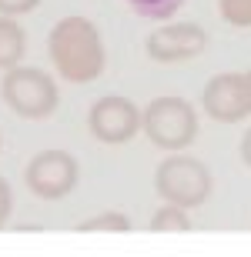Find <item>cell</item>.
<instances>
[{"label":"cell","instance_id":"15","mask_svg":"<svg viewBox=\"0 0 251 257\" xmlns=\"http://www.w3.org/2000/svg\"><path fill=\"white\" fill-rule=\"evenodd\" d=\"M10 210H14V194H10V184L0 177V230L7 227V217Z\"/></svg>","mask_w":251,"mask_h":257},{"label":"cell","instance_id":"8","mask_svg":"<svg viewBox=\"0 0 251 257\" xmlns=\"http://www.w3.org/2000/svg\"><path fill=\"white\" fill-rule=\"evenodd\" d=\"M208 47V30L198 24H164L147 37V57L154 64H184L201 57Z\"/></svg>","mask_w":251,"mask_h":257},{"label":"cell","instance_id":"13","mask_svg":"<svg viewBox=\"0 0 251 257\" xmlns=\"http://www.w3.org/2000/svg\"><path fill=\"white\" fill-rule=\"evenodd\" d=\"M218 14L224 24H231L238 30L251 27V0H218Z\"/></svg>","mask_w":251,"mask_h":257},{"label":"cell","instance_id":"18","mask_svg":"<svg viewBox=\"0 0 251 257\" xmlns=\"http://www.w3.org/2000/svg\"><path fill=\"white\" fill-rule=\"evenodd\" d=\"M0 147H4V137H0Z\"/></svg>","mask_w":251,"mask_h":257},{"label":"cell","instance_id":"16","mask_svg":"<svg viewBox=\"0 0 251 257\" xmlns=\"http://www.w3.org/2000/svg\"><path fill=\"white\" fill-rule=\"evenodd\" d=\"M241 161H244V164L251 167V131H248V134L241 137Z\"/></svg>","mask_w":251,"mask_h":257},{"label":"cell","instance_id":"5","mask_svg":"<svg viewBox=\"0 0 251 257\" xmlns=\"http://www.w3.org/2000/svg\"><path fill=\"white\" fill-rule=\"evenodd\" d=\"M27 191L40 200H64L80 181L77 157L67 151H40L30 157L24 171Z\"/></svg>","mask_w":251,"mask_h":257},{"label":"cell","instance_id":"4","mask_svg":"<svg viewBox=\"0 0 251 257\" xmlns=\"http://www.w3.org/2000/svg\"><path fill=\"white\" fill-rule=\"evenodd\" d=\"M154 191L164 204H178L184 210L201 207L214 191V177L198 157L171 154L168 161L157 164L154 171Z\"/></svg>","mask_w":251,"mask_h":257},{"label":"cell","instance_id":"17","mask_svg":"<svg viewBox=\"0 0 251 257\" xmlns=\"http://www.w3.org/2000/svg\"><path fill=\"white\" fill-rule=\"evenodd\" d=\"M244 77H248V94H251V70H248V74H244Z\"/></svg>","mask_w":251,"mask_h":257},{"label":"cell","instance_id":"14","mask_svg":"<svg viewBox=\"0 0 251 257\" xmlns=\"http://www.w3.org/2000/svg\"><path fill=\"white\" fill-rule=\"evenodd\" d=\"M37 7L40 0H0V17H20V14H30Z\"/></svg>","mask_w":251,"mask_h":257},{"label":"cell","instance_id":"7","mask_svg":"<svg viewBox=\"0 0 251 257\" xmlns=\"http://www.w3.org/2000/svg\"><path fill=\"white\" fill-rule=\"evenodd\" d=\"M204 114L218 124H238L251 114V94L244 74H214L201 94Z\"/></svg>","mask_w":251,"mask_h":257},{"label":"cell","instance_id":"9","mask_svg":"<svg viewBox=\"0 0 251 257\" xmlns=\"http://www.w3.org/2000/svg\"><path fill=\"white\" fill-rule=\"evenodd\" d=\"M27 34L14 17H0V70H10L24 60Z\"/></svg>","mask_w":251,"mask_h":257},{"label":"cell","instance_id":"3","mask_svg":"<svg viewBox=\"0 0 251 257\" xmlns=\"http://www.w3.org/2000/svg\"><path fill=\"white\" fill-rule=\"evenodd\" d=\"M141 131L154 147L178 154L198 141V110L184 97H154L144 107Z\"/></svg>","mask_w":251,"mask_h":257},{"label":"cell","instance_id":"6","mask_svg":"<svg viewBox=\"0 0 251 257\" xmlns=\"http://www.w3.org/2000/svg\"><path fill=\"white\" fill-rule=\"evenodd\" d=\"M141 120H144V110H141L134 100L107 94L91 107V114H87V131H91L94 141L117 147V144H127V141H134L137 134H141Z\"/></svg>","mask_w":251,"mask_h":257},{"label":"cell","instance_id":"1","mask_svg":"<svg viewBox=\"0 0 251 257\" xmlns=\"http://www.w3.org/2000/svg\"><path fill=\"white\" fill-rule=\"evenodd\" d=\"M47 54L50 64L67 84H91L104 74V40L101 30L87 17H64L54 24L47 37Z\"/></svg>","mask_w":251,"mask_h":257},{"label":"cell","instance_id":"10","mask_svg":"<svg viewBox=\"0 0 251 257\" xmlns=\"http://www.w3.org/2000/svg\"><path fill=\"white\" fill-rule=\"evenodd\" d=\"M151 230H154V234H188V230H191V217H188V210L178 207V204H164V207L151 217Z\"/></svg>","mask_w":251,"mask_h":257},{"label":"cell","instance_id":"11","mask_svg":"<svg viewBox=\"0 0 251 257\" xmlns=\"http://www.w3.org/2000/svg\"><path fill=\"white\" fill-rule=\"evenodd\" d=\"M77 230L80 234H127L131 230V220L121 210H104V214H97L91 220H80Z\"/></svg>","mask_w":251,"mask_h":257},{"label":"cell","instance_id":"12","mask_svg":"<svg viewBox=\"0 0 251 257\" xmlns=\"http://www.w3.org/2000/svg\"><path fill=\"white\" fill-rule=\"evenodd\" d=\"M131 10L144 20H171L184 7V0H127Z\"/></svg>","mask_w":251,"mask_h":257},{"label":"cell","instance_id":"2","mask_svg":"<svg viewBox=\"0 0 251 257\" xmlns=\"http://www.w3.org/2000/svg\"><path fill=\"white\" fill-rule=\"evenodd\" d=\"M0 97L24 120H47L60 104V90L54 84V77L40 67H24V64L4 70Z\"/></svg>","mask_w":251,"mask_h":257}]
</instances>
